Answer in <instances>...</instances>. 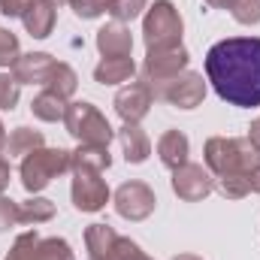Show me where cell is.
Returning a JSON list of instances; mask_svg holds the SVG:
<instances>
[{
  "label": "cell",
  "instance_id": "obj_11",
  "mask_svg": "<svg viewBox=\"0 0 260 260\" xmlns=\"http://www.w3.org/2000/svg\"><path fill=\"white\" fill-rule=\"evenodd\" d=\"M115 112H118V118L124 121V124H139L148 112H151V106H154V94H151V88H148V82H127L118 94H115Z\"/></svg>",
  "mask_w": 260,
  "mask_h": 260
},
{
  "label": "cell",
  "instance_id": "obj_3",
  "mask_svg": "<svg viewBox=\"0 0 260 260\" xmlns=\"http://www.w3.org/2000/svg\"><path fill=\"white\" fill-rule=\"evenodd\" d=\"M70 167H73V151H67V148H46L43 145V148L30 151L27 157H21L18 176H21V185H24L27 194H40L43 188L52 185V179L70 173Z\"/></svg>",
  "mask_w": 260,
  "mask_h": 260
},
{
  "label": "cell",
  "instance_id": "obj_25",
  "mask_svg": "<svg viewBox=\"0 0 260 260\" xmlns=\"http://www.w3.org/2000/svg\"><path fill=\"white\" fill-rule=\"evenodd\" d=\"M30 260H73V248H70L67 239H58V236L43 239V236H40V242H37Z\"/></svg>",
  "mask_w": 260,
  "mask_h": 260
},
{
  "label": "cell",
  "instance_id": "obj_40",
  "mask_svg": "<svg viewBox=\"0 0 260 260\" xmlns=\"http://www.w3.org/2000/svg\"><path fill=\"white\" fill-rule=\"evenodd\" d=\"M55 3H70V0H55Z\"/></svg>",
  "mask_w": 260,
  "mask_h": 260
},
{
  "label": "cell",
  "instance_id": "obj_32",
  "mask_svg": "<svg viewBox=\"0 0 260 260\" xmlns=\"http://www.w3.org/2000/svg\"><path fill=\"white\" fill-rule=\"evenodd\" d=\"M70 9L76 12V18L91 21V18H100L106 12V0H70Z\"/></svg>",
  "mask_w": 260,
  "mask_h": 260
},
{
  "label": "cell",
  "instance_id": "obj_17",
  "mask_svg": "<svg viewBox=\"0 0 260 260\" xmlns=\"http://www.w3.org/2000/svg\"><path fill=\"white\" fill-rule=\"evenodd\" d=\"M136 76L133 58H100V64L94 67V79L100 85H124Z\"/></svg>",
  "mask_w": 260,
  "mask_h": 260
},
{
  "label": "cell",
  "instance_id": "obj_30",
  "mask_svg": "<svg viewBox=\"0 0 260 260\" xmlns=\"http://www.w3.org/2000/svg\"><path fill=\"white\" fill-rule=\"evenodd\" d=\"M18 94H21V85L15 82V76L12 73H0V109L3 112H12L15 109Z\"/></svg>",
  "mask_w": 260,
  "mask_h": 260
},
{
  "label": "cell",
  "instance_id": "obj_18",
  "mask_svg": "<svg viewBox=\"0 0 260 260\" xmlns=\"http://www.w3.org/2000/svg\"><path fill=\"white\" fill-rule=\"evenodd\" d=\"M67 103H70V100H64L61 94H55L52 88H46V91H40V94L34 97L30 112H34V118H40V121H46V124H55V121H64Z\"/></svg>",
  "mask_w": 260,
  "mask_h": 260
},
{
  "label": "cell",
  "instance_id": "obj_36",
  "mask_svg": "<svg viewBox=\"0 0 260 260\" xmlns=\"http://www.w3.org/2000/svg\"><path fill=\"white\" fill-rule=\"evenodd\" d=\"M248 139H251V142L260 148V115L251 121V127H248Z\"/></svg>",
  "mask_w": 260,
  "mask_h": 260
},
{
  "label": "cell",
  "instance_id": "obj_21",
  "mask_svg": "<svg viewBox=\"0 0 260 260\" xmlns=\"http://www.w3.org/2000/svg\"><path fill=\"white\" fill-rule=\"evenodd\" d=\"M46 145V139H43V133L34 127H15L9 136H6V154L9 157H27L30 151H37V148H43Z\"/></svg>",
  "mask_w": 260,
  "mask_h": 260
},
{
  "label": "cell",
  "instance_id": "obj_26",
  "mask_svg": "<svg viewBox=\"0 0 260 260\" xmlns=\"http://www.w3.org/2000/svg\"><path fill=\"white\" fill-rule=\"evenodd\" d=\"M145 3H148V0H106V12H109L115 21L124 24V21H133V18L142 15Z\"/></svg>",
  "mask_w": 260,
  "mask_h": 260
},
{
  "label": "cell",
  "instance_id": "obj_34",
  "mask_svg": "<svg viewBox=\"0 0 260 260\" xmlns=\"http://www.w3.org/2000/svg\"><path fill=\"white\" fill-rule=\"evenodd\" d=\"M27 6H30V0H0V12L6 18H21L27 12Z\"/></svg>",
  "mask_w": 260,
  "mask_h": 260
},
{
  "label": "cell",
  "instance_id": "obj_12",
  "mask_svg": "<svg viewBox=\"0 0 260 260\" xmlns=\"http://www.w3.org/2000/svg\"><path fill=\"white\" fill-rule=\"evenodd\" d=\"M55 64L58 61L52 55H46V52H27V55H21L15 61L12 76H15L18 85H46L49 76H52V70H55Z\"/></svg>",
  "mask_w": 260,
  "mask_h": 260
},
{
  "label": "cell",
  "instance_id": "obj_13",
  "mask_svg": "<svg viewBox=\"0 0 260 260\" xmlns=\"http://www.w3.org/2000/svg\"><path fill=\"white\" fill-rule=\"evenodd\" d=\"M97 52L103 58H130V52H133L130 27L121 21H109L106 27H100L97 30Z\"/></svg>",
  "mask_w": 260,
  "mask_h": 260
},
{
  "label": "cell",
  "instance_id": "obj_14",
  "mask_svg": "<svg viewBox=\"0 0 260 260\" xmlns=\"http://www.w3.org/2000/svg\"><path fill=\"white\" fill-rule=\"evenodd\" d=\"M21 21H24V30L34 40H46L55 30V21H58V3L55 0H30Z\"/></svg>",
  "mask_w": 260,
  "mask_h": 260
},
{
  "label": "cell",
  "instance_id": "obj_8",
  "mask_svg": "<svg viewBox=\"0 0 260 260\" xmlns=\"http://www.w3.org/2000/svg\"><path fill=\"white\" fill-rule=\"evenodd\" d=\"M73 173V206L79 212H100L109 203V185L103 182V173L97 170H70Z\"/></svg>",
  "mask_w": 260,
  "mask_h": 260
},
{
  "label": "cell",
  "instance_id": "obj_39",
  "mask_svg": "<svg viewBox=\"0 0 260 260\" xmlns=\"http://www.w3.org/2000/svg\"><path fill=\"white\" fill-rule=\"evenodd\" d=\"M173 260H203V257H197V254H179V257H173Z\"/></svg>",
  "mask_w": 260,
  "mask_h": 260
},
{
  "label": "cell",
  "instance_id": "obj_4",
  "mask_svg": "<svg viewBox=\"0 0 260 260\" xmlns=\"http://www.w3.org/2000/svg\"><path fill=\"white\" fill-rule=\"evenodd\" d=\"M64 127H67V133H70L76 142H82V145H109V142L115 139L112 124L100 115V109H97L94 103H85V100L67 103Z\"/></svg>",
  "mask_w": 260,
  "mask_h": 260
},
{
  "label": "cell",
  "instance_id": "obj_35",
  "mask_svg": "<svg viewBox=\"0 0 260 260\" xmlns=\"http://www.w3.org/2000/svg\"><path fill=\"white\" fill-rule=\"evenodd\" d=\"M9 176H12V170H9V160L0 154V194L9 188Z\"/></svg>",
  "mask_w": 260,
  "mask_h": 260
},
{
  "label": "cell",
  "instance_id": "obj_29",
  "mask_svg": "<svg viewBox=\"0 0 260 260\" xmlns=\"http://www.w3.org/2000/svg\"><path fill=\"white\" fill-rule=\"evenodd\" d=\"M21 58V46L18 37L6 27H0V67H15V61Z\"/></svg>",
  "mask_w": 260,
  "mask_h": 260
},
{
  "label": "cell",
  "instance_id": "obj_28",
  "mask_svg": "<svg viewBox=\"0 0 260 260\" xmlns=\"http://www.w3.org/2000/svg\"><path fill=\"white\" fill-rule=\"evenodd\" d=\"M37 242H40V233H37V230H27V233H21V236L12 242L9 254H6L3 260H30V257H34V248H37Z\"/></svg>",
  "mask_w": 260,
  "mask_h": 260
},
{
  "label": "cell",
  "instance_id": "obj_37",
  "mask_svg": "<svg viewBox=\"0 0 260 260\" xmlns=\"http://www.w3.org/2000/svg\"><path fill=\"white\" fill-rule=\"evenodd\" d=\"M248 182H251V191L254 194H260V164L251 170V176H248Z\"/></svg>",
  "mask_w": 260,
  "mask_h": 260
},
{
  "label": "cell",
  "instance_id": "obj_9",
  "mask_svg": "<svg viewBox=\"0 0 260 260\" xmlns=\"http://www.w3.org/2000/svg\"><path fill=\"white\" fill-rule=\"evenodd\" d=\"M112 203H115V212H118L121 218H127V221H145V218L154 212L157 197H154V191H151L145 182H124V185L115 191Z\"/></svg>",
  "mask_w": 260,
  "mask_h": 260
},
{
  "label": "cell",
  "instance_id": "obj_23",
  "mask_svg": "<svg viewBox=\"0 0 260 260\" xmlns=\"http://www.w3.org/2000/svg\"><path fill=\"white\" fill-rule=\"evenodd\" d=\"M55 218V203L46 197H30L24 203H18V224H46Z\"/></svg>",
  "mask_w": 260,
  "mask_h": 260
},
{
  "label": "cell",
  "instance_id": "obj_2",
  "mask_svg": "<svg viewBox=\"0 0 260 260\" xmlns=\"http://www.w3.org/2000/svg\"><path fill=\"white\" fill-rule=\"evenodd\" d=\"M206 170L221 176H251V170L260 164V148L248 136H212L203 148Z\"/></svg>",
  "mask_w": 260,
  "mask_h": 260
},
{
  "label": "cell",
  "instance_id": "obj_19",
  "mask_svg": "<svg viewBox=\"0 0 260 260\" xmlns=\"http://www.w3.org/2000/svg\"><path fill=\"white\" fill-rule=\"evenodd\" d=\"M115 242H118V233L109 224H91L85 230V245H88V254L94 260H109Z\"/></svg>",
  "mask_w": 260,
  "mask_h": 260
},
{
  "label": "cell",
  "instance_id": "obj_31",
  "mask_svg": "<svg viewBox=\"0 0 260 260\" xmlns=\"http://www.w3.org/2000/svg\"><path fill=\"white\" fill-rule=\"evenodd\" d=\"M109 260H151L133 239H127V236H118V242H115V248H112V254H109Z\"/></svg>",
  "mask_w": 260,
  "mask_h": 260
},
{
  "label": "cell",
  "instance_id": "obj_6",
  "mask_svg": "<svg viewBox=\"0 0 260 260\" xmlns=\"http://www.w3.org/2000/svg\"><path fill=\"white\" fill-rule=\"evenodd\" d=\"M148 88H151L154 100L170 103L176 109H197L206 97V82L194 70H185V73H179L173 79H164V82H154Z\"/></svg>",
  "mask_w": 260,
  "mask_h": 260
},
{
  "label": "cell",
  "instance_id": "obj_10",
  "mask_svg": "<svg viewBox=\"0 0 260 260\" xmlns=\"http://www.w3.org/2000/svg\"><path fill=\"white\" fill-rule=\"evenodd\" d=\"M215 191V176L203 164H185L173 170V194L185 203H200Z\"/></svg>",
  "mask_w": 260,
  "mask_h": 260
},
{
  "label": "cell",
  "instance_id": "obj_7",
  "mask_svg": "<svg viewBox=\"0 0 260 260\" xmlns=\"http://www.w3.org/2000/svg\"><path fill=\"white\" fill-rule=\"evenodd\" d=\"M188 49L182 43L176 46H154V49H145V64H142V82L154 85V82H164V79H173L179 73L188 70Z\"/></svg>",
  "mask_w": 260,
  "mask_h": 260
},
{
  "label": "cell",
  "instance_id": "obj_24",
  "mask_svg": "<svg viewBox=\"0 0 260 260\" xmlns=\"http://www.w3.org/2000/svg\"><path fill=\"white\" fill-rule=\"evenodd\" d=\"M46 88H52L55 94H61L64 100H70L76 94V88H79V76H76V70L70 64L58 61L55 70H52V76H49V82H46Z\"/></svg>",
  "mask_w": 260,
  "mask_h": 260
},
{
  "label": "cell",
  "instance_id": "obj_1",
  "mask_svg": "<svg viewBox=\"0 0 260 260\" xmlns=\"http://www.w3.org/2000/svg\"><path fill=\"white\" fill-rule=\"evenodd\" d=\"M206 82L230 106H260V37L215 43L206 52Z\"/></svg>",
  "mask_w": 260,
  "mask_h": 260
},
{
  "label": "cell",
  "instance_id": "obj_22",
  "mask_svg": "<svg viewBox=\"0 0 260 260\" xmlns=\"http://www.w3.org/2000/svg\"><path fill=\"white\" fill-rule=\"evenodd\" d=\"M212 9H227L239 24H260V0H206Z\"/></svg>",
  "mask_w": 260,
  "mask_h": 260
},
{
  "label": "cell",
  "instance_id": "obj_27",
  "mask_svg": "<svg viewBox=\"0 0 260 260\" xmlns=\"http://www.w3.org/2000/svg\"><path fill=\"white\" fill-rule=\"evenodd\" d=\"M215 191H221L227 200H242L251 194V182L248 176H221L215 179Z\"/></svg>",
  "mask_w": 260,
  "mask_h": 260
},
{
  "label": "cell",
  "instance_id": "obj_15",
  "mask_svg": "<svg viewBox=\"0 0 260 260\" xmlns=\"http://www.w3.org/2000/svg\"><path fill=\"white\" fill-rule=\"evenodd\" d=\"M188 154H191V142L182 130H167L160 139H157V157L167 170H179L188 164Z\"/></svg>",
  "mask_w": 260,
  "mask_h": 260
},
{
  "label": "cell",
  "instance_id": "obj_41",
  "mask_svg": "<svg viewBox=\"0 0 260 260\" xmlns=\"http://www.w3.org/2000/svg\"><path fill=\"white\" fill-rule=\"evenodd\" d=\"M91 260H94V257H91Z\"/></svg>",
  "mask_w": 260,
  "mask_h": 260
},
{
  "label": "cell",
  "instance_id": "obj_38",
  "mask_svg": "<svg viewBox=\"0 0 260 260\" xmlns=\"http://www.w3.org/2000/svg\"><path fill=\"white\" fill-rule=\"evenodd\" d=\"M3 148H6V127L0 124V154H3Z\"/></svg>",
  "mask_w": 260,
  "mask_h": 260
},
{
  "label": "cell",
  "instance_id": "obj_20",
  "mask_svg": "<svg viewBox=\"0 0 260 260\" xmlns=\"http://www.w3.org/2000/svg\"><path fill=\"white\" fill-rule=\"evenodd\" d=\"M112 167V154H109V145H82L73 151V167L70 170H97V173H106Z\"/></svg>",
  "mask_w": 260,
  "mask_h": 260
},
{
  "label": "cell",
  "instance_id": "obj_5",
  "mask_svg": "<svg viewBox=\"0 0 260 260\" xmlns=\"http://www.w3.org/2000/svg\"><path fill=\"white\" fill-rule=\"evenodd\" d=\"M182 30L185 21L176 9L173 0H154L142 18V37H145V49L154 46H176L182 43Z\"/></svg>",
  "mask_w": 260,
  "mask_h": 260
},
{
  "label": "cell",
  "instance_id": "obj_16",
  "mask_svg": "<svg viewBox=\"0 0 260 260\" xmlns=\"http://www.w3.org/2000/svg\"><path fill=\"white\" fill-rule=\"evenodd\" d=\"M115 136H118V142H121V151H124V160H127V164H145V160H148L151 142H148L145 130L139 127V124H124Z\"/></svg>",
  "mask_w": 260,
  "mask_h": 260
},
{
  "label": "cell",
  "instance_id": "obj_33",
  "mask_svg": "<svg viewBox=\"0 0 260 260\" xmlns=\"http://www.w3.org/2000/svg\"><path fill=\"white\" fill-rule=\"evenodd\" d=\"M15 224H18V203L0 194V233H6Z\"/></svg>",
  "mask_w": 260,
  "mask_h": 260
}]
</instances>
